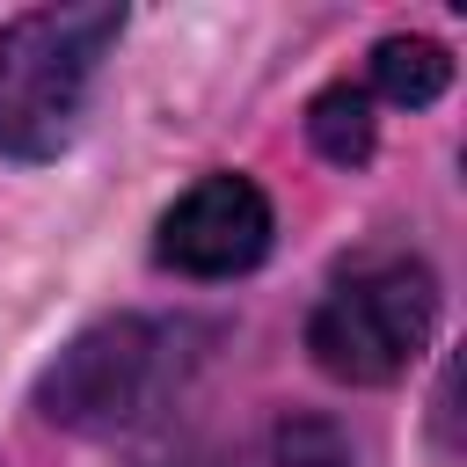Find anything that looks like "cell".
<instances>
[{
	"mask_svg": "<svg viewBox=\"0 0 467 467\" xmlns=\"http://www.w3.org/2000/svg\"><path fill=\"white\" fill-rule=\"evenodd\" d=\"M263 467H350V452H343V438H336L328 423L299 416V423H277V431H270Z\"/></svg>",
	"mask_w": 467,
	"mask_h": 467,
	"instance_id": "cell-7",
	"label": "cell"
},
{
	"mask_svg": "<svg viewBox=\"0 0 467 467\" xmlns=\"http://www.w3.org/2000/svg\"><path fill=\"white\" fill-rule=\"evenodd\" d=\"M445 80H452L445 44H431V36H379V44H372V88H379L387 102L423 109V102L445 95Z\"/></svg>",
	"mask_w": 467,
	"mask_h": 467,
	"instance_id": "cell-6",
	"label": "cell"
},
{
	"mask_svg": "<svg viewBox=\"0 0 467 467\" xmlns=\"http://www.w3.org/2000/svg\"><path fill=\"white\" fill-rule=\"evenodd\" d=\"M124 29V7H29L0 22V161H51L88 109V88Z\"/></svg>",
	"mask_w": 467,
	"mask_h": 467,
	"instance_id": "cell-1",
	"label": "cell"
},
{
	"mask_svg": "<svg viewBox=\"0 0 467 467\" xmlns=\"http://www.w3.org/2000/svg\"><path fill=\"white\" fill-rule=\"evenodd\" d=\"M306 139H314L321 161H336V168H365V161H372V139H379V124H372V95L350 88V80L321 88V95L306 102Z\"/></svg>",
	"mask_w": 467,
	"mask_h": 467,
	"instance_id": "cell-5",
	"label": "cell"
},
{
	"mask_svg": "<svg viewBox=\"0 0 467 467\" xmlns=\"http://www.w3.org/2000/svg\"><path fill=\"white\" fill-rule=\"evenodd\" d=\"M146 379H153V328L124 314L58 350V365L36 379V409L73 431H109L146 401Z\"/></svg>",
	"mask_w": 467,
	"mask_h": 467,
	"instance_id": "cell-4",
	"label": "cell"
},
{
	"mask_svg": "<svg viewBox=\"0 0 467 467\" xmlns=\"http://www.w3.org/2000/svg\"><path fill=\"white\" fill-rule=\"evenodd\" d=\"M161 263L182 270V277H241L270 255V197L219 168V175H197L168 212H161Z\"/></svg>",
	"mask_w": 467,
	"mask_h": 467,
	"instance_id": "cell-3",
	"label": "cell"
},
{
	"mask_svg": "<svg viewBox=\"0 0 467 467\" xmlns=\"http://www.w3.org/2000/svg\"><path fill=\"white\" fill-rule=\"evenodd\" d=\"M431 328H438V277L416 255L379 248V255H358L321 292V306L306 321V350L328 379L387 387L423 358Z\"/></svg>",
	"mask_w": 467,
	"mask_h": 467,
	"instance_id": "cell-2",
	"label": "cell"
}]
</instances>
